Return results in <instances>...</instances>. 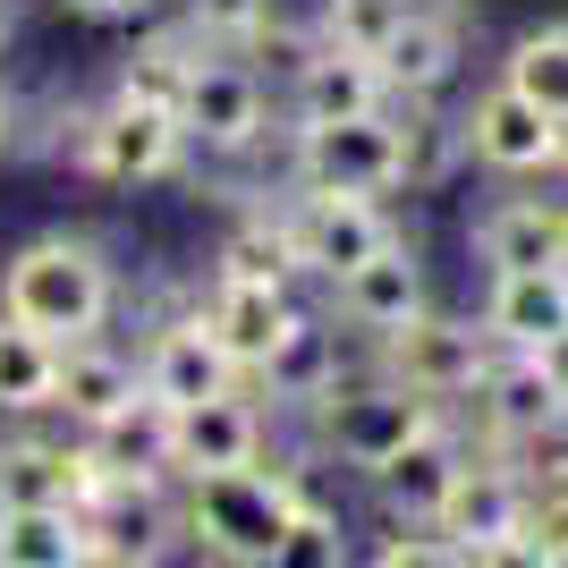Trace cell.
Listing matches in <instances>:
<instances>
[{
	"mask_svg": "<svg viewBox=\"0 0 568 568\" xmlns=\"http://www.w3.org/2000/svg\"><path fill=\"white\" fill-rule=\"evenodd\" d=\"M179 128H187V144L204 162H246V153H263L272 128H281V94H272L237 51H204L195 77H187V102H179Z\"/></svg>",
	"mask_w": 568,
	"mask_h": 568,
	"instance_id": "7",
	"label": "cell"
},
{
	"mask_svg": "<svg viewBox=\"0 0 568 568\" xmlns=\"http://www.w3.org/2000/svg\"><path fill=\"white\" fill-rule=\"evenodd\" d=\"M467 450H475V433L458 425V416H442V425L416 433L407 450H390L382 467L356 475V493L374 500V518H390V526H433V509H442V493H450V475H458Z\"/></svg>",
	"mask_w": 568,
	"mask_h": 568,
	"instance_id": "18",
	"label": "cell"
},
{
	"mask_svg": "<svg viewBox=\"0 0 568 568\" xmlns=\"http://www.w3.org/2000/svg\"><path fill=\"white\" fill-rule=\"evenodd\" d=\"M187 306L204 314V332L230 348L237 374H255L263 356H272V339L288 332V314H297V288H272V281H221V272H204V288H195Z\"/></svg>",
	"mask_w": 568,
	"mask_h": 568,
	"instance_id": "21",
	"label": "cell"
},
{
	"mask_svg": "<svg viewBox=\"0 0 568 568\" xmlns=\"http://www.w3.org/2000/svg\"><path fill=\"white\" fill-rule=\"evenodd\" d=\"M0 314L34 323L43 339H94L119 314V263L85 230H43L0 263Z\"/></svg>",
	"mask_w": 568,
	"mask_h": 568,
	"instance_id": "1",
	"label": "cell"
},
{
	"mask_svg": "<svg viewBox=\"0 0 568 568\" xmlns=\"http://www.w3.org/2000/svg\"><path fill=\"white\" fill-rule=\"evenodd\" d=\"M390 128H399V195H442L467 170V128H458L450 94H390Z\"/></svg>",
	"mask_w": 568,
	"mask_h": 568,
	"instance_id": "24",
	"label": "cell"
},
{
	"mask_svg": "<svg viewBox=\"0 0 568 568\" xmlns=\"http://www.w3.org/2000/svg\"><path fill=\"white\" fill-rule=\"evenodd\" d=\"M60 9H69V18H128V26L144 18V0H60Z\"/></svg>",
	"mask_w": 568,
	"mask_h": 568,
	"instance_id": "35",
	"label": "cell"
},
{
	"mask_svg": "<svg viewBox=\"0 0 568 568\" xmlns=\"http://www.w3.org/2000/svg\"><path fill=\"white\" fill-rule=\"evenodd\" d=\"M288 144H281V179L297 187H356V195H390L399 204V128L390 111H365V119H281Z\"/></svg>",
	"mask_w": 568,
	"mask_h": 568,
	"instance_id": "8",
	"label": "cell"
},
{
	"mask_svg": "<svg viewBox=\"0 0 568 568\" xmlns=\"http://www.w3.org/2000/svg\"><path fill=\"white\" fill-rule=\"evenodd\" d=\"M356 356H365V339L348 332V323H339L332 306H323V297H297V314H288V332L272 339V356H263L255 374V399L272 407V416H281V425H297V416H306L314 399H323V390H332L339 374H348Z\"/></svg>",
	"mask_w": 568,
	"mask_h": 568,
	"instance_id": "12",
	"label": "cell"
},
{
	"mask_svg": "<svg viewBox=\"0 0 568 568\" xmlns=\"http://www.w3.org/2000/svg\"><path fill=\"white\" fill-rule=\"evenodd\" d=\"M493 77H509L526 102H544L551 119H568V18H544V26H518L500 43Z\"/></svg>",
	"mask_w": 568,
	"mask_h": 568,
	"instance_id": "29",
	"label": "cell"
},
{
	"mask_svg": "<svg viewBox=\"0 0 568 568\" xmlns=\"http://www.w3.org/2000/svg\"><path fill=\"white\" fill-rule=\"evenodd\" d=\"M475 43H467V9L458 0H407L399 34L374 51V69L390 94L425 102V94H458V77H467Z\"/></svg>",
	"mask_w": 568,
	"mask_h": 568,
	"instance_id": "17",
	"label": "cell"
},
{
	"mask_svg": "<svg viewBox=\"0 0 568 568\" xmlns=\"http://www.w3.org/2000/svg\"><path fill=\"white\" fill-rule=\"evenodd\" d=\"M136 374H144V390H162L170 407H187V399H204V390H230V382H246V374L230 365V348L204 332V314H195V306L162 314V323L144 332Z\"/></svg>",
	"mask_w": 568,
	"mask_h": 568,
	"instance_id": "20",
	"label": "cell"
},
{
	"mask_svg": "<svg viewBox=\"0 0 568 568\" xmlns=\"http://www.w3.org/2000/svg\"><path fill=\"white\" fill-rule=\"evenodd\" d=\"M365 111H390V85H382V69L348 43H323L281 94V119H297V128H314V119H365Z\"/></svg>",
	"mask_w": 568,
	"mask_h": 568,
	"instance_id": "23",
	"label": "cell"
},
{
	"mask_svg": "<svg viewBox=\"0 0 568 568\" xmlns=\"http://www.w3.org/2000/svg\"><path fill=\"white\" fill-rule=\"evenodd\" d=\"M442 416H450V407L425 399V390H407L399 374H382L374 348H365L348 374H339L332 390H323V399L297 416V433H306L314 450H323V458H332V467L356 484L365 467H382L390 450H407V442H416V433H433Z\"/></svg>",
	"mask_w": 568,
	"mask_h": 568,
	"instance_id": "2",
	"label": "cell"
},
{
	"mask_svg": "<svg viewBox=\"0 0 568 568\" xmlns=\"http://www.w3.org/2000/svg\"><path fill=\"white\" fill-rule=\"evenodd\" d=\"M288 535V484L281 467H213L179 475V544L221 568H272Z\"/></svg>",
	"mask_w": 568,
	"mask_h": 568,
	"instance_id": "3",
	"label": "cell"
},
{
	"mask_svg": "<svg viewBox=\"0 0 568 568\" xmlns=\"http://www.w3.org/2000/svg\"><path fill=\"white\" fill-rule=\"evenodd\" d=\"M0 568H85L77 509H0Z\"/></svg>",
	"mask_w": 568,
	"mask_h": 568,
	"instance_id": "30",
	"label": "cell"
},
{
	"mask_svg": "<svg viewBox=\"0 0 568 568\" xmlns=\"http://www.w3.org/2000/svg\"><path fill=\"white\" fill-rule=\"evenodd\" d=\"M399 18H407V0H314L323 43H348V51H365V60L399 34Z\"/></svg>",
	"mask_w": 568,
	"mask_h": 568,
	"instance_id": "32",
	"label": "cell"
},
{
	"mask_svg": "<svg viewBox=\"0 0 568 568\" xmlns=\"http://www.w3.org/2000/svg\"><path fill=\"white\" fill-rule=\"evenodd\" d=\"M94 493V450L85 433H43L34 416L0 433V509H77Z\"/></svg>",
	"mask_w": 568,
	"mask_h": 568,
	"instance_id": "19",
	"label": "cell"
},
{
	"mask_svg": "<svg viewBox=\"0 0 568 568\" xmlns=\"http://www.w3.org/2000/svg\"><path fill=\"white\" fill-rule=\"evenodd\" d=\"M144 9H170V0H144Z\"/></svg>",
	"mask_w": 568,
	"mask_h": 568,
	"instance_id": "40",
	"label": "cell"
},
{
	"mask_svg": "<svg viewBox=\"0 0 568 568\" xmlns=\"http://www.w3.org/2000/svg\"><path fill=\"white\" fill-rule=\"evenodd\" d=\"M9 119H18V111H9V94H0V144H9Z\"/></svg>",
	"mask_w": 568,
	"mask_h": 568,
	"instance_id": "39",
	"label": "cell"
},
{
	"mask_svg": "<svg viewBox=\"0 0 568 568\" xmlns=\"http://www.w3.org/2000/svg\"><path fill=\"white\" fill-rule=\"evenodd\" d=\"M551 187H568V119H560V144H551Z\"/></svg>",
	"mask_w": 568,
	"mask_h": 568,
	"instance_id": "37",
	"label": "cell"
},
{
	"mask_svg": "<svg viewBox=\"0 0 568 568\" xmlns=\"http://www.w3.org/2000/svg\"><path fill=\"white\" fill-rule=\"evenodd\" d=\"M475 323L493 332V348H544L568 332V263H535V272H484Z\"/></svg>",
	"mask_w": 568,
	"mask_h": 568,
	"instance_id": "22",
	"label": "cell"
},
{
	"mask_svg": "<svg viewBox=\"0 0 568 568\" xmlns=\"http://www.w3.org/2000/svg\"><path fill=\"white\" fill-rule=\"evenodd\" d=\"M136 390H144L136 356L111 348V332H94V339H69V348H60V390H51V416L85 433V425H102L119 399H136Z\"/></svg>",
	"mask_w": 568,
	"mask_h": 568,
	"instance_id": "25",
	"label": "cell"
},
{
	"mask_svg": "<svg viewBox=\"0 0 568 568\" xmlns=\"http://www.w3.org/2000/svg\"><path fill=\"white\" fill-rule=\"evenodd\" d=\"M560 442H568V416H560Z\"/></svg>",
	"mask_w": 568,
	"mask_h": 568,
	"instance_id": "41",
	"label": "cell"
},
{
	"mask_svg": "<svg viewBox=\"0 0 568 568\" xmlns=\"http://www.w3.org/2000/svg\"><path fill=\"white\" fill-rule=\"evenodd\" d=\"M458 128H467V170H493V179H551L560 119H551L544 102H526L509 77H484V85L458 102Z\"/></svg>",
	"mask_w": 568,
	"mask_h": 568,
	"instance_id": "14",
	"label": "cell"
},
{
	"mask_svg": "<svg viewBox=\"0 0 568 568\" xmlns=\"http://www.w3.org/2000/svg\"><path fill=\"white\" fill-rule=\"evenodd\" d=\"M374 365H382V374H399L407 390H425V399H442L458 416V399L475 390V374L493 365V332L475 323V306L467 314L425 306V314H407L399 332L374 339Z\"/></svg>",
	"mask_w": 568,
	"mask_h": 568,
	"instance_id": "11",
	"label": "cell"
},
{
	"mask_svg": "<svg viewBox=\"0 0 568 568\" xmlns=\"http://www.w3.org/2000/svg\"><path fill=\"white\" fill-rule=\"evenodd\" d=\"M272 450H281V416L255 399V382L204 390V399H187V407H179V425H170V475L263 467Z\"/></svg>",
	"mask_w": 568,
	"mask_h": 568,
	"instance_id": "13",
	"label": "cell"
},
{
	"mask_svg": "<svg viewBox=\"0 0 568 568\" xmlns=\"http://www.w3.org/2000/svg\"><path fill=\"white\" fill-rule=\"evenodd\" d=\"M85 560L94 568H153L179 551V484L170 475H94V493L77 500Z\"/></svg>",
	"mask_w": 568,
	"mask_h": 568,
	"instance_id": "9",
	"label": "cell"
},
{
	"mask_svg": "<svg viewBox=\"0 0 568 568\" xmlns=\"http://www.w3.org/2000/svg\"><path fill=\"white\" fill-rule=\"evenodd\" d=\"M348 560H356V544H348L339 509H288V535H281L272 568H348Z\"/></svg>",
	"mask_w": 568,
	"mask_h": 568,
	"instance_id": "33",
	"label": "cell"
},
{
	"mask_svg": "<svg viewBox=\"0 0 568 568\" xmlns=\"http://www.w3.org/2000/svg\"><path fill=\"white\" fill-rule=\"evenodd\" d=\"M535 356H544V374L560 382V399H568V332H551V339H544V348H535Z\"/></svg>",
	"mask_w": 568,
	"mask_h": 568,
	"instance_id": "36",
	"label": "cell"
},
{
	"mask_svg": "<svg viewBox=\"0 0 568 568\" xmlns=\"http://www.w3.org/2000/svg\"><path fill=\"white\" fill-rule=\"evenodd\" d=\"M560 416H568V399H560V382L544 374L535 348H493V365H484L475 390L458 399V425H467L475 442L509 450V458L544 450L551 433H560Z\"/></svg>",
	"mask_w": 568,
	"mask_h": 568,
	"instance_id": "10",
	"label": "cell"
},
{
	"mask_svg": "<svg viewBox=\"0 0 568 568\" xmlns=\"http://www.w3.org/2000/svg\"><path fill=\"white\" fill-rule=\"evenodd\" d=\"M9 34H18V9H9V0H0V51H9Z\"/></svg>",
	"mask_w": 568,
	"mask_h": 568,
	"instance_id": "38",
	"label": "cell"
},
{
	"mask_svg": "<svg viewBox=\"0 0 568 568\" xmlns=\"http://www.w3.org/2000/svg\"><path fill=\"white\" fill-rule=\"evenodd\" d=\"M314 51H323V26H314V18H297V9H272V18H263L255 34H246V43H237V60H246V69H255L263 85H272V94H288V77L306 69Z\"/></svg>",
	"mask_w": 568,
	"mask_h": 568,
	"instance_id": "31",
	"label": "cell"
},
{
	"mask_svg": "<svg viewBox=\"0 0 568 568\" xmlns=\"http://www.w3.org/2000/svg\"><path fill=\"white\" fill-rule=\"evenodd\" d=\"M60 162H77L102 187H153V179H179L195 162V144L179 128V111L136 102V94H102L94 111L60 119Z\"/></svg>",
	"mask_w": 568,
	"mask_h": 568,
	"instance_id": "4",
	"label": "cell"
},
{
	"mask_svg": "<svg viewBox=\"0 0 568 568\" xmlns=\"http://www.w3.org/2000/svg\"><path fill=\"white\" fill-rule=\"evenodd\" d=\"M51 390H60V339H43L18 314H0V425L51 416Z\"/></svg>",
	"mask_w": 568,
	"mask_h": 568,
	"instance_id": "27",
	"label": "cell"
},
{
	"mask_svg": "<svg viewBox=\"0 0 568 568\" xmlns=\"http://www.w3.org/2000/svg\"><path fill=\"white\" fill-rule=\"evenodd\" d=\"M518 526H526V467L493 442H475L458 458L442 509H433V535L450 544L458 568H493V560H518Z\"/></svg>",
	"mask_w": 568,
	"mask_h": 568,
	"instance_id": "6",
	"label": "cell"
},
{
	"mask_svg": "<svg viewBox=\"0 0 568 568\" xmlns=\"http://www.w3.org/2000/svg\"><path fill=\"white\" fill-rule=\"evenodd\" d=\"M170 425H179V407H170L162 390L119 399L102 425H85L94 475H170ZM170 484H179V475H170Z\"/></svg>",
	"mask_w": 568,
	"mask_h": 568,
	"instance_id": "26",
	"label": "cell"
},
{
	"mask_svg": "<svg viewBox=\"0 0 568 568\" xmlns=\"http://www.w3.org/2000/svg\"><path fill=\"white\" fill-rule=\"evenodd\" d=\"M170 9H179V18H187L213 51H237L263 18H272V9H281V0H170Z\"/></svg>",
	"mask_w": 568,
	"mask_h": 568,
	"instance_id": "34",
	"label": "cell"
},
{
	"mask_svg": "<svg viewBox=\"0 0 568 568\" xmlns=\"http://www.w3.org/2000/svg\"><path fill=\"white\" fill-rule=\"evenodd\" d=\"M204 272H221V281H272V288H297V281H306L263 195H255V204H237V221L213 237V263H204Z\"/></svg>",
	"mask_w": 568,
	"mask_h": 568,
	"instance_id": "28",
	"label": "cell"
},
{
	"mask_svg": "<svg viewBox=\"0 0 568 568\" xmlns=\"http://www.w3.org/2000/svg\"><path fill=\"white\" fill-rule=\"evenodd\" d=\"M263 204H272L288 255H297V272H306L314 288L339 281L348 263L374 255L382 237L407 230L390 195H356V187H297V179H281V187H263Z\"/></svg>",
	"mask_w": 568,
	"mask_h": 568,
	"instance_id": "5",
	"label": "cell"
},
{
	"mask_svg": "<svg viewBox=\"0 0 568 568\" xmlns=\"http://www.w3.org/2000/svg\"><path fill=\"white\" fill-rule=\"evenodd\" d=\"M475 272H535V263H568V187L526 195V179H500V195H484L467 221Z\"/></svg>",
	"mask_w": 568,
	"mask_h": 568,
	"instance_id": "16",
	"label": "cell"
},
{
	"mask_svg": "<svg viewBox=\"0 0 568 568\" xmlns=\"http://www.w3.org/2000/svg\"><path fill=\"white\" fill-rule=\"evenodd\" d=\"M323 306L339 314V323H348L356 339H365V348H374L382 332H399L407 314H425L433 306V272H425V246H416V237H382L374 255L365 263H348V272H339V281H323Z\"/></svg>",
	"mask_w": 568,
	"mask_h": 568,
	"instance_id": "15",
	"label": "cell"
}]
</instances>
